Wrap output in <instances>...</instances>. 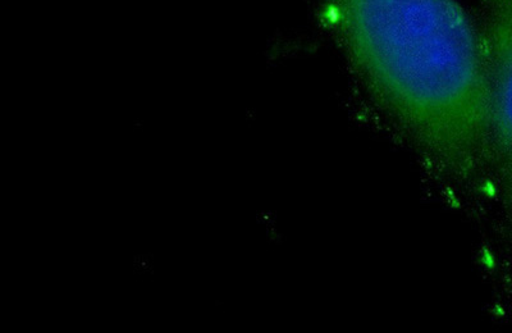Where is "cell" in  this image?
<instances>
[{"label":"cell","instance_id":"obj_1","mask_svg":"<svg viewBox=\"0 0 512 333\" xmlns=\"http://www.w3.org/2000/svg\"><path fill=\"white\" fill-rule=\"evenodd\" d=\"M361 85L443 170L468 175L491 155L482 27L461 0H320Z\"/></svg>","mask_w":512,"mask_h":333},{"label":"cell","instance_id":"obj_2","mask_svg":"<svg viewBox=\"0 0 512 333\" xmlns=\"http://www.w3.org/2000/svg\"><path fill=\"white\" fill-rule=\"evenodd\" d=\"M479 24L491 94V155L512 203V0H483Z\"/></svg>","mask_w":512,"mask_h":333}]
</instances>
